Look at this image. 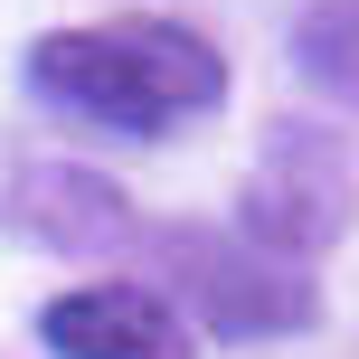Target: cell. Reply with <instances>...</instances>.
I'll return each instance as SVG.
<instances>
[{"instance_id": "obj_1", "label": "cell", "mask_w": 359, "mask_h": 359, "mask_svg": "<svg viewBox=\"0 0 359 359\" xmlns=\"http://www.w3.org/2000/svg\"><path fill=\"white\" fill-rule=\"evenodd\" d=\"M29 86L57 95L67 114L114 133H170L180 114H208L227 95V67L180 19H104V29H57L29 48Z\"/></svg>"}, {"instance_id": "obj_2", "label": "cell", "mask_w": 359, "mask_h": 359, "mask_svg": "<svg viewBox=\"0 0 359 359\" xmlns=\"http://www.w3.org/2000/svg\"><path fill=\"white\" fill-rule=\"evenodd\" d=\"M161 265L180 274V293H189L217 331H303V322H312V284L284 274L255 236L170 227V236H161Z\"/></svg>"}, {"instance_id": "obj_3", "label": "cell", "mask_w": 359, "mask_h": 359, "mask_svg": "<svg viewBox=\"0 0 359 359\" xmlns=\"http://www.w3.org/2000/svg\"><path fill=\"white\" fill-rule=\"evenodd\" d=\"M38 341L57 359H198L189 322L142 284H76L38 312Z\"/></svg>"}, {"instance_id": "obj_4", "label": "cell", "mask_w": 359, "mask_h": 359, "mask_svg": "<svg viewBox=\"0 0 359 359\" xmlns=\"http://www.w3.org/2000/svg\"><path fill=\"white\" fill-rule=\"evenodd\" d=\"M293 67L322 95L359 104V0H312V10L293 19Z\"/></svg>"}]
</instances>
